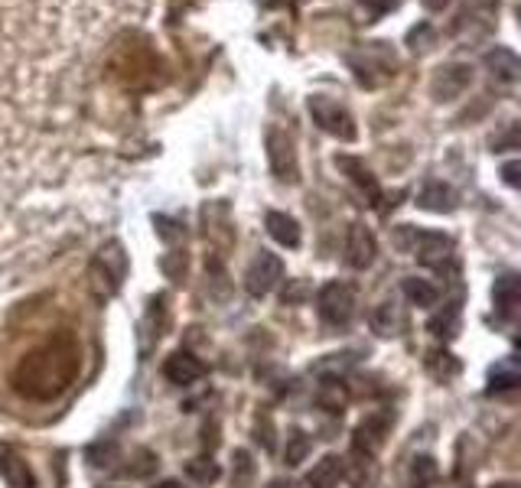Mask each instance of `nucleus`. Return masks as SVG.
Masks as SVG:
<instances>
[{"mask_svg":"<svg viewBox=\"0 0 521 488\" xmlns=\"http://www.w3.org/2000/svg\"><path fill=\"white\" fill-rule=\"evenodd\" d=\"M78 352L69 338H56L39 346L37 352L23 355V362L13 371V387L17 394L33 397V401H49V397L62 394L69 381L76 378Z\"/></svg>","mask_w":521,"mask_h":488,"instance_id":"obj_1","label":"nucleus"},{"mask_svg":"<svg viewBox=\"0 0 521 488\" xmlns=\"http://www.w3.org/2000/svg\"><path fill=\"white\" fill-rule=\"evenodd\" d=\"M355 306H359L355 287H349V283H342V281L322 283L320 293H316V310H320L322 322H330V326H336V329L349 326V322L355 320Z\"/></svg>","mask_w":521,"mask_h":488,"instance_id":"obj_2","label":"nucleus"},{"mask_svg":"<svg viewBox=\"0 0 521 488\" xmlns=\"http://www.w3.org/2000/svg\"><path fill=\"white\" fill-rule=\"evenodd\" d=\"M306 111H310L313 124L320 127V131L332 134V137H339V141L352 143L359 137V127H355V118H352L339 102H332L326 94H313L310 102H306Z\"/></svg>","mask_w":521,"mask_h":488,"instance_id":"obj_3","label":"nucleus"},{"mask_svg":"<svg viewBox=\"0 0 521 488\" xmlns=\"http://www.w3.org/2000/svg\"><path fill=\"white\" fill-rule=\"evenodd\" d=\"M265 147H267V163L274 169V176L281 183H300V163H297V147L294 137L281 127H271L265 134Z\"/></svg>","mask_w":521,"mask_h":488,"instance_id":"obj_4","label":"nucleus"},{"mask_svg":"<svg viewBox=\"0 0 521 488\" xmlns=\"http://www.w3.org/2000/svg\"><path fill=\"white\" fill-rule=\"evenodd\" d=\"M404 235L411 238V251L420 264L427 267H444L453 257V241L444 232H430V228H404Z\"/></svg>","mask_w":521,"mask_h":488,"instance_id":"obj_5","label":"nucleus"},{"mask_svg":"<svg viewBox=\"0 0 521 488\" xmlns=\"http://www.w3.org/2000/svg\"><path fill=\"white\" fill-rule=\"evenodd\" d=\"M281 281H284V261L271 251H257V257L248 264V271H245V290L251 293L255 300H261V297H267Z\"/></svg>","mask_w":521,"mask_h":488,"instance_id":"obj_6","label":"nucleus"},{"mask_svg":"<svg viewBox=\"0 0 521 488\" xmlns=\"http://www.w3.org/2000/svg\"><path fill=\"white\" fill-rule=\"evenodd\" d=\"M385 433H388V417L385 413H371L355 427L352 433V456L359 460V466H371V460L379 456L381 443H385Z\"/></svg>","mask_w":521,"mask_h":488,"instance_id":"obj_7","label":"nucleus"},{"mask_svg":"<svg viewBox=\"0 0 521 488\" xmlns=\"http://www.w3.org/2000/svg\"><path fill=\"white\" fill-rule=\"evenodd\" d=\"M473 82V69L463 66V62H450V66H440L430 78V94L434 102H453L469 88Z\"/></svg>","mask_w":521,"mask_h":488,"instance_id":"obj_8","label":"nucleus"},{"mask_svg":"<svg viewBox=\"0 0 521 488\" xmlns=\"http://www.w3.org/2000/svg\"><path fill=\"white\" fill-rule=\"evenodd\" d=\"M346 264L349 267H355V271H365V267H371L375 264V254H379V241H375V235H371L369 228L362 225V222H352L349 228H346Z\"/></svg>","mask_w":521,"mask_h":488,"instance_id":"obj_9","label":"nucleus"},{"mask_svg":"<svg viewBox=\"0 0 521 488\" xmlns=\"http://www.w3.org/2000/svg\"><path fill=\"white\" fill-rule=\"evenodd\" d=\"M336 167L342 169V173H346V176H349V183L355 189H359L362 196L369 199V206H375V208H381V186H379V179H375V173H371L369 167H365V163L359 160V157H349V153H339V157H336Z\"/></svg>","mask_w":521,"mask_h":488,"instance_id":"obj_10","label":"nucleus"},{"mask_svg":"<svg viewBox=\"0 0 521 488\" xmlns=\"http://www.w3.org/2000/svg\"><path fill=\"white\" fill-rule=\"evenodd\" d=\"M163 375H167V381H173V385L190 387V385H196L202 375H206V365H202V362L192 355V352H183V348H180V352H173V355L167 358Z\"/></svg>","mask_w":521,"mask_h":488,"instance_id":"obj_11","label":"nucleus"},{"mask_svg":"<svg viewBox=\"0 0 521 488\" xmlns=\"http://www.w3.org/2000/svg\"><path fill=\"white\" fill-rule=\"evenodd\" d=\"M342 479H346V460L330 452L320 462H313V469L306 472V488H339Z\"/></svg>","mask_w":521,"mask_h":488,"instance_id":"obj_12","label":"nucleus"},{"mask_svg":"<svg viewBox=\"0 0 521 488\" xmlns=\"http://www.w3.org/2000/svg\"><path fill=\"white\" fill-rule=\"evenodd\" d=\"M417 206L427 208V212H436V216H450L456 208V192L453 186H446L440 179H430L420 192H417Z\"/></svg>","mask_w":521,"mask_h":488,"instance_id":"obj_13","label":"nucleus"},{"mask_svg":"<svg viewBox=\"0 0 521 488\" xmlns=\"http://www.w3.org/2000/svg\"><path fill=\"white\" fill-rule=\"evenodd\" d=\"M95 271H104V281H108V290H118L124 281V271H127V257H124L121 244L111 241L108 248H102V254L95 257Z\"/></svg>","mask_w":521,"mask_h":488,"instance_id":"obj_14","label":"nucleus"},{"mask_svg":"<svg viewBox=\"0 0 521 488\" xmlns=\"http://www.w3.org/2000/svg\"><path fill=\"white\" fill-rule=\"evenodd\" d=\"M267 225V235L274 238L277 244H284V248H300V222L294 216H287V212H267L265 218Z\"/></svg>","mask_w":521,"mask_h":488,"instance_id":"obj_15","label":"nucleus"},{"mask_svg":"<svg viewBox=\"0 0 521 488\" xmlns=\"http://www.w3.org/2000/svg\"><path fill=\"white\" fill-rule=\"evenodd\" d=\"M518 300H521V281L515 277V273H502L493 287L495 313H499L502 320H509V316L515 313V306H518Z\"/></svg>","mask_w":521,"mask_h":488,"instance_id":"obj_16","label":"nucleus"},{"mask_svg":"<svg viewBox=\"0 0 521 488\" xmlns=\"http://www.w3.org/2000/svg\"><path fill=\"white\" fill-rule=\"evenodd\" d=\"M483 62H485V69H489L495 78H502V82H515V78H518V72H521L518 56H515L509 46L489 49V53L483 56Z\"/></svg>","mask_w":521,"mask_h":488,"instance_id":"obj_17","label":"nucleus"},{"mask_svg":"<svg viewBox=\"0 0 521 488\" xmlns=\"http://www.w3.org/2000/svg\"><path fill=\"white\" fill-rule=\"evenodd\" d=\"M316 401H320L322 411L339 413L346 407V401H349V387H346L342 378H322L320 391H316Z\"/></svg>","mask_w":521,"mask_h":488,"instance_id":"obj_18","label":"nucleus"},{"mask_svg":"<svg viewBox=\"0 0 521 488\" xmlns=\"http://www.w3.org/2000/svg\"><path fill=\"white\" fill-rule=\"evenodd\" d=\"M0 476L7 479L10 488H33V476H29L27 462L13 452H0Z\"/></svg>","mask_w":521,"mask_h":488,"instance_id":"obj_19","label":"nucleus"},{"mask_svg":"<svg viewBox=\"0 0 521 488\" xmlns=\"http://www.w3.org/2000/svg\"><path fill=\"white\" fill-rule=\"evenodd\" d=\"M371 329L379 332V336H398V329H401V313L398 306H395V300H385L379 303L375 310H371Z\"/></svg>","mask_w":521,"mask_h":488,"instance_id":"obj_20","label":"nucleus"},{"mask_svg":"<svg viewBox=\"0 0 521 488\" xmlns=\"http://www.w3.org/2000/svg\"><path fill=\"white\" fill-rule=\"evenodd\" d=\"M186 479L196 482V485H216L222 479V466H218L212 456H196V460L186 462Z\"/></svg>","mask_w":521,"mask_h":488,"instance_id":"obj_21","label":"nucleus"},{"mask_svg":"<svg viewBox=\"0 0 521 488\" xmlns=\"http://www.w3.org/2000/svg\"><path fill=\"white\" fill-rule=\"evenodd\" d=\"M404 297H408L414 306H420V310H430V306H436V300H440V290H436L430 281H424V277H408V281H404Z\"/></svg>","mask_w":521,"mask_h":488,"instance_id":"obj_22","label":"nucleus"},{"mask_svg":"<svg viewBox=\"0 0 521 488\" xmlns=\"http://www.w3.org/2000/svg\"><path fill=\"white\" fill-rule=\"evenodd\" d=\"M313 450V440L306 436L304 430H290V436H287V446H284V462L287 466H300V462L310 456Z\"/></svg>","mask_w":521,"mask_h":488,"instance_id":"obj_23","label":"nucleus"},{"mask_svg":"<svg viewBox=\"0 0 521 488\" xmlns=\"http://www.w3.org/2000/svg\"><path fill=\"white\" fill-rule=\"evenodd\" d=\"M427 329L434 332L436 338H453L456 336V329H460V306H446L444 313H436L434 320L427 322Z\"/></svg>","mask_w":521,"mask_h":488,"instance_id":"obj_24","label":"nucleus"},{"mask_svg":"<svg viewBox=\"0 0 521 488\" xmlns=\"http://www.w3.org/2000/svg\"><path fill=\"white\" fill-rule=\"evenodd\" d=\"M436 479H440V469H436L434 456H417V460L411 462V482H414V488L436 485Z\"/></svg>","mask_w":521,"mask_h":488,"instance_id":"obj_25","label":"nucleus"},{"mask_svg":"<svg viewBox=\"0 0 521 488\" xmlns=\"http://www.w3.org/2000/svg\"><path fill=\"white\" fill-rule=\"evenodd\" d=\"M427 368H430V371H434L440 381L460 375V362H456L450 352H430V358H427Z\"/></svg>","mask_w":521,"mask_h":488,"instance_id":"obj_26","label":"nucleus"},{"mask_svg":"<svg viewBox=\"0 0 521 488\" xmlns=\"http://www.w3.org/2000/svg\"><path fill=\"white\" fill-rule=\"evenodd\" d=\"M134 462H141V466H127V469H124V476H134V479H143V476H151V472L160 466V460H157L151 450H141L134 456Z\"/></svg>","mask_w":521,"mask_h":488,"instance_id":"obj_27","label":"nucleus"},{"mask_svg":"<svg viewBox=\"0 0 521 488\" xmlns=\"http://www.w3.org/2000/svg\"><path fill=\"white\" fill-rule=\"evenodd\" d=\"M521 378L515 368H495L493 378H489V391H512Z\"/></svg>","mask_w":521,"mask_h":488,"instance_id":"obj_28","label":"nucleus"},{"mask_svg":"<svg viewBox=\"0 0 521 488\" xmlns=\"http://www.w3.org/2000/svg\"><path fill=\"white\" fill-rule=\"evenodd\" d=\"M153 228H157V235L163 238V241H176V238L183 235V228L176 218H167V216H153Z\"/></svg>","mask_w":521,"mask_h":488,"instance_id":"obj_29","label":"nucleus"},{"mask_svg":"<svg viewBox=\"0 0 521 488\" xmlns=\"http://www.w3.org/2000/svg\"><path fill=\"white\" fill-rule=\"evenodd\" d=\"M362 7L369 10V17L371 20H379V17H385L388 10H395L398 7V0H359Z\"/></svg>","mask_w":521,"mask_h":488,"instance_id":"obj_30","label":"nucleus"},{"mask_svg":"<svg viewBox=\"0 0 521 488\" xmlns=\"http://www.w3.org/2000/svg\"><path fill=\"white\" fill-rule=\"evenodd\" d=\"M518 173H521V163H518V160L505 163V167H502V176H505V183H509V186H521Z\"/></svg>","mask_w":521,"mask_h":488,"instance_id":"obj_31","label":"nucleus"},{"mask_svg":"<svg viewBox=\"0 0 521 488\" xmlns=\"http://www.w3.org/2000/svg\"><path fill=\"white\" fill-rule=\"evenodd\" d=\"M420 4H424V7L430 10V13H440V10H444L446 4H450V0H420Z\"/></svg>","mask_w":521,"mask_h":488,"instance_id":"obj_32","label":"nucleus"},{"mask_svg":"<svg viewBox=\"0 0 521 488\" xmlns=\"http://www.w3.org/2000/svg\"><path fill=\"white\" fill-rule=\"evenodd\" d=\"M153 488H183L176 479H167V482H160V485H153Z\"/></svg>","mask_w":521,"mask_h":488,"instance_id":"obj_33","label":"nucleus"},{"mask_svg":"<svg viewBox=\"0 0 521 488\" xmlns=\"http://www.w3.org/2000/svg\"><path fill=\"white\" fill-rule=\"evenodd\" d=\"M271 488H294V485H290V482H281V479H277V482H271Z\"/></svg>","mask_w":521,"mask_h":488,"instance_id":"obj_34","label":"nucleus"},{"mask_svg":"<svg viewBox=\"0 0 521 488\" xmlns=\"http://www.w3.org/2000/svg\"><path fill=\"white\" fill-rule=\"evenodd\" d=\"M493 488H518L515 482H499V485H493Z\"/></svg>","mask_w":521,"mask_h":488,"instance_id":"obj_35","label":"nucleus"},{"mask_svg":"<svg viewBox=\"0 0 521 488\" xmlns=\"http://www.w3.org/2000/svg\"><path fill=\"white\" fill-rule=\"evenodd\" d=\"M427 488H436V485H427Z\"/></svg>","mask_w":521,"mask_h":488,"instance_id":"obj_36","label":"nucleus"}]
</instances>
